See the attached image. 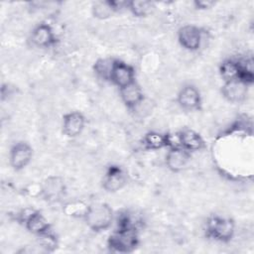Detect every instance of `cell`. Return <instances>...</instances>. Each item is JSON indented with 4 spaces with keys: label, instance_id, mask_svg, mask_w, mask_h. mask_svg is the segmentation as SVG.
<instances>
[{
    "label": "cell",
    "instance_id": "9a60e30c",
    "mask_svg": "<svg viewBox=\"0 0 254 254\" xmlns=\"http://www.w3.org/2000/svg\"><path fill=\"white\" fill-rule=\"evenodd\" d=\"M119 95L123 104L130 110H136L143 103L145 98L143 89L136 80L120 88Z\"/></svg>",
    "mask_w": 254,
    "mask_h": 254
},
{
    "label": "cell",
    "instance_id": "9c48e42d",
    "mask_svg": "<svg viewBox=\"0 0 254 254\" xmlns=\"http://www.w3.org/2000/svg\"><path fill=\"white\" fill-rule=\"evenodd\" d=\"M177 102L179 106L186 111L199 110L202 104L200 91L195 85L187 83L180 88L177 94Z\"/></svg>",
    "mask_w": 254,
    "mask_h": 254
},
{
    "label": "cell",
    "instance_id": "3957f363",
    "mask_svg": "<svg viewBox=\"0 0 254 254\" xmlns=\"http://www.w3.org/2000/svg\"><path fill=\"white\" fill-rule=\"evenodd\" d=\"M205 232L214 241L228 243L235 234V222L229 217L212 215L206 220Z\"/></svg>",
    "mask_w": 254,
    "mask_h": 254
},
{
    "label": "cell",
    "instance_id": "ffe728a7",
    "mask_svg": "<svg viewBox=\"0 0 254 254\" xmlns=\"http://www.w3.org/2000/svg\"><path fill=\"white\" fill-rule=\"evenodd\" d=\"M116 13L111 0L95 1L91 5V14L97 20H107Z\"/></svg>",
    "mask_w": 254,
    "mask_h": 254
},
{
    "label": "cell",
    "instance_id": "603a6c76",
    "mask_svg": "<svg viewBox=\"0 0 254 254\" xmlns=\"http://www.w3.org/2000/svg\"><path fill=\"white\" fill-rule=\"evenodd\" d=\"M214 4L215 2L211 0H195L193 2V5L197 10H207L211 8Z\"/></svg>",
    "mask_w": 254,
    "mask_h": 254
},
{
    "label": "cell",
    "instance_id": "52a82bcc",
    "mask_svg": "<svg viewBox=\"0 0 254 254\" xmlns=\"http://www.w3.org/2000/svg\"><path fill=\"white\" fill-rule=\"evenodd\" d=\"M65 193V184L63 178L59 176H50L46 178L40 188V195L44 200L50 203L59 202Z\"/></svg>",
    "mask_w": 254,
    "mask_h": 254
},
{
    "label": "cell",
    "instance_id": "4fadbf2b",
    "mask_svg": "<svg viewBox=\"0 0 254 254\" xmlns=\"http://www.w3.org/2000/svg\"><path fill=\"white\" fill-rule=\"evenodd\" d=\"M190 159V153L183 149L178 144L168 148L165 157L167 168L173 173H179L185 169Z\"/></svg>",
    "mask_w": 254,
    "mask_h": 254
},
{
    "label": "cell",
    "instance_id": "d6986e66",
    "mask_svg": "<svg viewBox=\"0 0 254 254\" xmlns=\"http://www.w3.org/2000/svg\"><path fill=\"white\" fill-rule=\"evenodd\" d=\"M219 74L224 81L239 78L240 66L237 59H226L219 65Z\"/></svg>",
    "mask_w": 254,
    "mask_h": 254
},
{
    "label": "cell",
    "instance_id": "5bb4252c",
    "mask_svg": "<svg viewBox=\"0 0 254 254\" xmlns=\"http://www.w3.org/2000/svg\"><path fill=\"white\" fill-rule=\"evenodd\" d=\"M176 136L178 141L177 144L190 153L200 151L205 147V142L202 136L193 129L183 128Z\"/></svg>",
    "mask_w": 254,
    "mask_h": 254
},
{
    "label": "cell",
    "instance_id": "7a4b0ae2",
    "mask_svg": "<svg viewBox=\"0 0 254 254\" xmlns=\"http://www.w3.org/2000/svg\"><path fill=\"white\" fill-rule=\"evenodd\" d=\"M138 229L117 227L107 239V247L115 253H131L139 246Z\"/></svg>",
    "mask_w": 254,
    "mask_h": 254
},
{
    "label": "cell",
    "instance_id": "6da1fadb",
    "mask_svg": "<svg viewBox=\"0 0 254 254\" xmlns=\"http://www.w3.org/2000/svg\"><path fill=\"white\" fill-rule=\"evenodd\" d=\"M82 219L90 230L99 233L111 227L115 220V214L108 203L95 202L86 206Z\"/></svg>",
    "mask_w": 254,
    "mask_h": 254
},
{
    "label": "cell",
    "instance_id": "2e32d148",
    "mask_svg": "<svg viewBox=\"0 0 254 254\" xmlns=\"http://www.w3.org/2000/svg\"><path fill=\"white\" fill-rule=\"evenodd\" d=\"M249 87L246 83L239 79L224 81L221 86L222 96L229 102L238 103L246 99L248 95Z\"/></svg>",
    "mask_w": 254,
    "mask_h": 254
},
{
    "label": "cell",
    "instance_id": "7c38bea8",
    "mask_svg": "<svg viewBox=\"0 0 254 254\" xmlns=\"http://www.w3.org/2000/svg\"><path fill=\"white\" fill-rule=\"evenodd\" d=\"M127 184L125 171L116 165L110 166L102 179V188L107 192H116L122 190Z\"/></svg>",
    "mask_w": 254,
    "mask_h": 254
},
{
    "label": "cell",
    "instance_id": "ba28073f",
    "mask_svg": "<svg viewBox=\"0 0 254 254\" xmlns=\"http://www.w3.org/2000/svg\"><path fill=\"white\" fill-rule=\"evenodd\" d=\"M33 154V148L29 143L25 141L15 143L9 151V164L11 168L16 172L24 170L31 163Z\"/></svg>",
    "mask_w": 254,
    "mask_h": 254
},
{
    "label": "cell",
    "instance_id": "8fae6325",
    "mask_svg": "<svg viewBox=\"0 0 254 254\" xmlns=\"http://www.w3.org/2000/svg\"><path fill=\"white\" fill-rule=\"evenodd\" d=\"M85 117L80 111H69L63 116L62 130L67 138L78 137L85 127Z\"/></svg>",
    "mask_w": 254,
    "mask_h": 254
},
{
    "label": "cell",
    "instance_id": "ac0fdd59",
    "mask_svg": "<svg viewBox=\"0 0 254 254\" xmlns=\"http://www.w3.org/2000/svg\"><path fill=\"white\" fill-rule=\"evenodd\" d=\"M127 10L137 18H145L153 13L155 10V3L147 0H133L128 1Z\"/></svg>",
    "mask_w": 254,
    "mask_h": 254
},
{
    "label": "cell",
    "instance_id": "8992f818",
    "mask_svg": "<svg viewBox=\"0 0 254 254\" xmlns=\"http://www.w3.org/2000/svg\"><path fill=\"white\" fill-rule=\"evenodd\" d=\"M136 80V71L133 65L121 61L119 59H114L109 81L117 86L119 89L132 83Z\"/></svg>",
    "mask_w": 254,
    "mask_h": 254
},
{
    "label": "cell",
    "instance_id": "e0dca14e",
    "mask_svg": "<svg viewBox=\"0 0 254 254\" xmlns=\"http://www.w3.org/2000/svg\"><path fill=\"white\" fill-rule=\"evenodd\" d=\"M141 145L145 150L157 151L163 148H170L176 144L173 142L172 136L167 133L149 131L143 136Z\"/></svg>",
    "mask_w": 254,
    "mask_h": 254
},
{
    "label": "cell",
    "instance_id": "7402d4cb",
    "mask_svg": "<svg viewBox=\"0 0 254 254\" xmlns=\"http://www.w3.org/2000/svg\"><path fill=\"white\" fill-rule=\"evenodd\" d=\"M38 245L46 252H53L58 246V239L56 235L50 231L43 235L37 236Z\"/></svg>",
    "mask_w": 254,
    "mask_h": 254
},
{
    "label": "cell",
    "instance_id": "30bf717a",
    "mask_svg": "<svg viewBox=\"0 0 254 254\" xmlns=\"http://www.w3.org/2000/svg\"><path fill=\"white\" fill-rule=\"evenodd\" d=\"M30 39L34 46L41 49L52 48L58 42L53 27L46 22H41L33 28Z\"/></svg>",
    "mask_w": 254,
    "mask_h": 254
},
{
    "label": "cell",
    "instance_id": "44dd1931",
    "mask_svg": "<svg viewBox=\"0 0 254 254\" xmlns=\"http://www.w3.org/2000/svg\"><path fill=\"white\" fill-rule=\"evenodd\" d=\"M113 60L114 58H101L94 63L93 71L97 77L109 81Z\"/></svg>",
    "mask_w": 254,
    "mask_h": 254
},
{
    "label": "cell",
    "instance_id": "277c9868",
    "mask_svg": "<svg viewBox=\"0 0 254 254\" xmlns=\"http://www.w3.org/2000/svg\"><path fill=\"white\" fill-rule=\"evenodd\" d=\"M17 220L24 225L28 232L40 236L52 231L51 223L46 216L38 209L26 207L17 213Z\"/></svg>",
    "mask_w": 254,
    "mask_h": 254
},
{
    "label": "cell",
    "instance_id": "5b68a950",
    "mask_svg": "<svg viewBox=\"0 0 254 254\" xmlns=\"http://www.w3.org/2000/svg\"><path fill=\"white\" fill-rule=\"evenodd\" d=\"M203 30L195 25H184L177 33L178 42L185 50L189 52L198 51L202 45Z\"/></svg>",
    "mask_w": 254,
    "mask_h": 254
}]
</instances>
